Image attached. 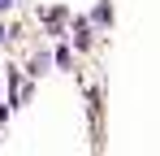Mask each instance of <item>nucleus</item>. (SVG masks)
<instances>
[{
	"label": "nucleus",
	"mask_w": 160,
	"mask_h": 156,
	"mask_svg": "<svg viewBox=\"0 0 160 156\" xmlns=\"http://www.w3.org/2000/svg\"><path fill=\"white\" fill-rule=\"evenodd\" d=\"M9 4H13V0H0V9H9Z\"/></svg>",
	"instance_id": "1"
},
{
	"label": "nucleus",
	"mask_w": 160,
	"mask_h": 156,
	"mask_svg": "<svg viewBox=\"0 0 160 156\" xmlns=\"http://www.w3.org/2000/svg\"><path fill=\"white\" fill-rule=\"evenodd\" d=\"M0 39H4V26H0Z\"/></svg>",
	"instance_id": "2"
}]
</instances>
